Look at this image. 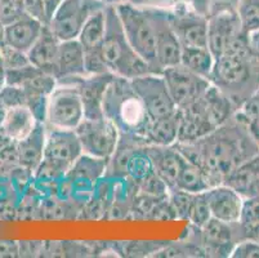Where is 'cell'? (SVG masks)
<instances>
[{
	"mask_svg": "<svg viewBox=\"0 0 259 258\" xmlns=\"http://www.w3.org/2000/svg\"><path fill=\"white\" fill-rule=\"evenodd\" d=\"M186 0H129V3L143 8H154V9H164V11H170L176 8L178 4L183 3Z\"/></svg>",
	"mask_w": 259,
	"mask_h": 258,
	"instance_id": "ab89813d",
	"label": "cell"
},
{
	"mask_svg": "<svg viewBox=\"0 0 259 258\" xmlns=\"http://www.w3.org/2000/svg\"><path fill=\"white\" fill-rule=\"evenodd\" d=\"M232 258H259V243L253 239H244L235 245Z\"/></svg>",
	"mask_w": 259,
	"mask_h": 258,
	"instance_id": "74e56055",
	"label": "cell"
},
{
	"mask_svg": "<svg viewBox=\"0 0 259 258\" xmlns=\"http://www.w3.org/2000/svg\"><path fill=\"white\" fill-rule=\"evenodd\" d=\"M115 7L131 46L147 62L151 72L157 74L155 61L156 9L137 7L129 2Z\"/></svg>",
	"mask_w": 259,
	"mask_h": 258,
	"instance_id": "5b68a950",
	"label": "cell"
},
{
	"mask_svg": "<svg viewBox=\"0 0 259 258\" xmlns=\"http://www.w3.org/2000/svg\"><path fill=\"white\" fill-rule=\"evenodd\" d=\"M176 189L191 194H200L208 191L210 189V183L205 172L199 165L186 160L177 179Z\"/></svg>",
	"mask_w": 259,
	"mask_h": 258,
	"instance_id": "83f0119b",
	"label": "cell"
},
{
	"mask_svg": "<svg viewBox=\"0 0 259 258\" xmlns=\"http://www.w3.org/2000/svg\"><path fill=\"white\" fill-rule=\"evenodd\" d=\"M202 98V97H201ZM194 102L180 111V129H178V141L181 143H191L217 129L209 120L202 99Z\"/></svg>",
	"mask_w": 259,
	"mask_h": 258,
	"instance_id": "ac0fdd59",
	"label": "cell"
},
{
	"mask_svg": "<svg viewBox=\"0 0 259 258\" xmlns=\"http://www.w3.org/2000/svg\"><path fill=\"white\" fill-rule=\"evenodd\" d=\"M246 32L242 30L236 9L223 11L208 18V48L215 60Z\"/></svg>",
	"mask_w": 259,
	"mask_h": 258,
	"instance_id": "4fadbf2b",
	"label": "cell"
},
{
	"mask_svg": "<svg viewBox=\"0 0 259 258\" xmlns=\"http://www.w3.org/2000/svg\"><path fill=\"white\" fill-rule=\"evenodd\" d=\"M240 221L245 226H253L259 224V200H245Z\"/></svg>",
	"mask_w": 259,
	"mask_h": 258,
	"instance_id": "f35d334b",
	"label": "cell"
},
{
	"mask_svg": "<svg viewBox=\"0 0 259 258\" xmlns=\"http://www.w3.org/2000/svg\"><path fill=\"white\" fill-rule=\"evenodd\" d=\"M169 23L182 47H208V18L187 2L169 11Z\"/></svg>",
	"mask_w": 259,
	"mask_h": 258,
	"instance_id": "7c38bea8",
	"label": "cell"
},
{
	"mask_svg": "<svg viewBox=\"0 0 259 258\" xmlns=\"http://www.w3.org/2000/svg\"><path fill=\"white\" fill-rule=\"evenodd\" d=\"M11 142H12L11 137L7 134L6 129L0 125V150H3V149L6 148L8 143H11Z\"/></svg>",
	"mask_w": 259,
	"mask_h": 258,
	"instance_id": "7dc6e473",
	"label": "cell"
},
{
	"mask_svg": "<svg viewBox=\"0 0 259 258\" xmlns=\"http://www.w3.org/2000/svg\"><path fill=\"white\" fill-rule=\"evenodd\" d=\"M237 3L239 0H209V17L220 12L236 9Z\"/></svg>",
	"mask_w": 259,
	"mask_h": 258,
	"instance_id": "60d3db41",
	"label": "cell"
},
{
	"mask_svg": "<svg viewBox=\"0 0 259 258\" xmlns=\"http://www.w3.org/2000/svg\"><path fill=\"white\" fill-rule=\"evenodd\" d=\"M115 75L112 72H103V74L85 75L79 78L76 84L83 102L84 118L98 119L105 117L103 99Z\"/></svg>",
	"mask_w": 259,
	"mask_h": 258,
	"instance_id": "9a60e30c",
	"label": "cell"
},
{
	"mask_svg": "<svg viewBox=\"0 0 259 258\" xmlns=\"http://www.w3.org/2000/svg\"><path fill=\"white\" fill-rule=\"evenodd\" d=\"M0 99L6 105V107L12 108L16 106L26 105V94L21 87L7 84L2 91H0Z\"/></svg>",
	"mask_w": 259,
	"mask_h": 258,
	"instance_id": "d590c367",
	"label": "cell"
},
{
	"mask_svg": "<svg viewBox=\"0 0 259 258\" xmlns=\"http://www.w3.org/2000/svg\"><path fill=\"white\" fill-rule=\"evenodd\" d=\"M22 6L26 16L39 21L43 25H48L49 17L44 0H22Z\"/></svg>",
	"mask_w": 259,
	"mask_h": 258,
	"instance_id": "8d00e7d4",
	"label": "cell"
},
{
	"mask_svg": "<svg viewBox=\"0 0 259 258\" xmlns=\"http://www.w3.org/2000/svg\"><path fill=\"white\" fill-rule=\"evenodd\" d=\"M43 27L44 25L39 21L29 16H23L16 22L6 26V31H4L6 44L27 53L40 36Z\"/></svg>",
	"mask_w": 259,
	"mask_h": 258,
	"instance_id": "7402d4cb",
	"label": "cell"
},
{
	"mask_svg": "<svg viewBox=\"0 0 259 258\" xmlns=\"http://www.w3.org/2000/svg\"><path fill=\"white\" fill-rule=\"evenodd\" d=\"M214 63L215 57L208 47H183L180 65L187 70L205 79H210Z\"/></svg>",
	"mask_w": 259,
	"mask_h": 258,
	"instance_id": "4316f807",
	"label": "cell"
},
{
	"mask_svg": "<svg viewBox=\"0 0 259 258\" xmlns=\"http://www.w3.org/2000/svg\"><path fill=\"white\" fill-rule=\"evenodd\" d=\"M79 78L57 80L47 103V128L75 131L83 122L84 107L76 84Z\"/></svg>",
	"mask_w": 259,
	"mask_h": 258,
	"instance_id": "8992f818",
	"label": "cell"
},
{
	"mask_svg": "<svg viewBox=\"0 0 259 258\" xmlns=\"http://www.w3.org/2000/svg\"><path fill=\"white\" fill-rule=\"evenodd\" d=\"M195 195L196 194L187 193V191L180 190V189L169 190L168 199L176 218L187 219L188 221V216H190L191 207H192V203H194Z\"/></svg>",
	"mask_w": 259,
	"mask_h": 258,
	"instance_id": "1f68e13d",
	"label": "cell"
},
{
	"mask_svg": "<svg viewBox=\"0 0 259 258\" xmlns=\"http://www.w3.org/2000/svg\"><path fill=\"white\" fill-rule=\"evenodd\" d=\"M236 12L246 34L259 30V0H239Z\"/></svg>",
	"mask_w": 259,
	"mask_h": 258,
	"instance_id": "4dcf8cb0",
	"label": "cell"
},
{
	"mask_svg": "<svg viewBox=\"0 0 259 258\" xmlns=\"http://www.w3.org/2000/svg\"><path fill=\"white\" fill-rule=\"evenodd\" d=\"M161 75L177 108H185L199 101L211 84L209 79L195 74L182 65L165 68Z\"/></svg>",
	"mask_w": 259,
	"mask_h": 258,
	"instance_id": "30bf717a",
	"label": "cell"
},
{
	"mask_svg": "<svg viewBox=\"0 0 259 258\" xmlns=\"http://www.w3.org/2000/svg\"><path fill=\"white\" fill-rule=\"evenodd\" d=\"M81 154L83 149L76 132L47 128L43 163L66 176Z\"/></svg>",
	"mask_w": 259,
	"mask_h": 258,
	"instance_id": "9c48e42d",
	"label": "cell"
},
{
	"mask_svg": "<svg viewBox=\"0 0 259 258\" xmlns=\"http://www.w3.org/2000/svg\"><path fill=\"white\" fill-rule=\"evenodd\" d=\"M7 113H8V108L6 107V105H4V103L2 102V99H0V125L3 124Z\"/></svg>",
	"mask_w": 259,
	"mask_h": 258,
	"instance_id": "c3c4849f",
	"label": "cell"
},
{
	"mask_svg": "<svg viewBox=\"0 0 259 258\" xmlns=\"http://www.w3.org/2000/svg\"><path fill=\"white\" fill-rule=\"evenodd\" d=\"M248 46L253 56L259 61V30L248 34Z\"/></svg>",
	"mask_w": 259,
	"mask_h": 258,
	"instance_id": "7bdbcfd3",
	"label": "cell"
},
{
	"mask_svg": "<svg viewBox=\"0 0 259 258\" xmlns=\"http://www.w3.org/2000/svg\"><path fill=\"white\" fill-rule=\"evenodd\" d=\"M106 6L91 14V17L84 23L77 40L83 46L84 52L100 49L106 34Z\"/></svg>",
	"mask_w": 259,
	"mask_h": 258,
	"instance_id": "484cf974",
	"label": "cell"
},
{
	"mask_svg": "<svg viewBox=\"0 0 259 258\" xmlns=\"http://www.w3.org/2000/svg\"><path fill=\"white\" fill-rule=\"evenodd\" d=\"M4 31H6V26L0 22V49L3 48L6 44V38H4Z\"/></svg>",
	"mask_w": 259,
	"mask_h": 258,
	"instance_id": "681fc988",
	"label": "cell"
},
{
	"mask_svg": "<svg viewBox=\"0 0 259 258\" xmlns=\"http://www.w3.org/2000/svg\"><path fill=\"white\" fill-rule=\"evenodd\" d=\"M129 0H103L105 6H119L122 3H128Z\"/></svg>",
	"mask_w": 259,
	"mask_h": 258,
	"instance_id": "f907efd6",
	"label": "cell"
},
{
	"mask_svg": "<svg viewBox=\"0 0 259 258\" xmlns=\"http://www.w3.org/2000/svg\"><path fill=\"white\" fill-rule=\"evenodd\" d=\"M61 40L52 32L48 25H44L43 31L37 38L34 46L27 52V57L31 65L56 78L57 57Z\"/></svg>",
	"mask_w": 259,
	"mask_h": 258,
	"instance_id": "d6986e66",
	"label": "cell"
},
{
	"mask_svg": "<svg viewBox=\"0 0 259 258\" xmlns=\"http://www.w3.org/2000/svg\"><path fill=\"white\" fill-rule=\"evenodd\" d=\"M46 141L47 125L44 123H37L35 129L29 136L17 142L18 160L21 167L34 173L44 159Z\"/></svg>",
	"mask_w": 259,
	"mask_h": 258,
	"instance_id": "44dd1931",
	"label": "cell"
},
{
	"mask_svg": "<svg viewBox=\"0 0 259 258\" xmlns=\"http://www.w3.org/2000/svg\"><path fill=\"white\" fill-rule=\"evenodd\" d=\"M154 173L152 163L145 151V146L134 150L125 167V177L131 178L134 183H140Z\"/></svg>",
	"mask_w": 259,
	"mask_h": 258,
	"instance_id": "f546056e",
	"label": "cell"
},
{
	"mask_svg": "<svg viewBox=\"0 0 259 258\" xmlns=\"http://www.w3.org/2000/svg\"><path fill=\"white\" fill-rule=\"evenodd\" d=\"M103 7L105 4L97 0H62L48 26L61 42L77 39L91 14Z\"/></svg>",
	"mask_w": 259,
	"mask_h": 258,
	"instance_id": "ba28073f",
	"label": "cell"
},
{
	"mask_svg": "<svg viewBox=\"0 0 259 258\" xmlns=\"http://www.w3.org/2000/svg\"><path fill=\"white\" fill-rule=\"evenodd\" d=\"M75 132L81 143L83 154L101 159L110 160L120 138L116 125L106 117L98 119L84 118Z\"/></svg>",
	"mask_w": 259,
	"mask_h": 258,
	"instance_id": "52a82bcc",
	"label": "cell"
},
{
	"mask_svg": "<svg viewBox=\"0 0 259 258\" xmlns=\"http://www.w3.org/2000/svg\"><path fill=\"white\" fill-rule=\"evenodd\" d=\"M209 80L237 108L258 91L259 61L249 49L248 34H242L225 54L217 58Z\"/></svg>",
	"mask_w": 259,
	"mask_h": 258,
	"instance_id": "7a4b0ae2",
	"label": "cell"
},
{
	"mask_svg": "<svg viewBox=\"0 0 259 258\" xmlns=\"http://www.w3.org/2000/svg\"><path fill=\"white\" fill-rule=\"evenodd\" d=\"M174 146L186 160L205 172L210 189L225 183L232 170L259 153L255 139L235 115L208 136L191 143L176 142Z\"/></svg>",
	"mask_w": 259,
	"mask_h": 258,
	"instance_id": "6da1fadb",
	"label": "cell"
},
{
	"mask_svg": "<svg viewBox=\"0 0 259 258\" xmlns=\"http://www.w3.org/2000/svg\"><path fill=\"white\" fill-rule=\"evenodd\" d=\"M26 16L22 0H0V22L4 26L16 22Z\"/></svg>",
	"mask_w": 259,
	"mask_h": 258,
	"instance_id": "836d02e7",
	"label": "cell"
},
{
	"mask_svg": "<svg viewBox=\"0 0 259 258\" xmlns=\"http://www.w3.org/2000/svg\"><path fill=\"white\" fill-rule=\"evenodd\" d=\"M145 151L152 163L154 172L165 182L169 190L176 189L177 179L186 159L174 145H146Z\"/></svg>",
	"mask_w": 259,
	"mask_h": 258,
	"instance_id": "e0dca14e",
	"label": "cell"
},
{
	"mask_svg": "<svg viewBox=\"0 0 259 258\" xmlns=\"http://www.w3.org/2000/svg\"><path fill=\"white\" fill-rule=\"evenodd\" d=\"M0 56L3 58V62L6 65L7 70H15V68L23 67L26 65H30L29 57L26 52L16 49L11 46L4 44V47L0 49Z\"/></svg>",
	"mask_w": 259,
	"mask_h": 258,
	"instance_id": "e575fe53",
	"label": "cell"
},
{
	"mask_svg": "<svg viewBox=\"0 0 259 258\" xmlns=\"http://www.w3.org/2000/svg\"><path fill=\"white\" fill-rule=\"evenodd\" d=\"M182 44L180 43L169 23V11L156 9V61L157 74L168 67L180 65L182 56Z\"/></svg>",
	"mask_w": 259,
	"mask_h": 258,
	"instance_id": "5bb4252c",
	"label": "cell"
},
{
	"mask_svg": "<svg viewBox=\"0 0 259 258\" xmlns=\"http://www.w3.org/2000/svg\"><path fill=\"white\" fill-rule=\"evenodd\" d=\"M201 99L204 107H205L206 115L214 128L221 127L226 122H228L237 110L235 103L213 84H210Z\"/></svg>",
	"mask_w": 259,
	"mask_h": 258,
	"instance_id": "603a6c76",
	"label": "cell"
},
{
	"mask_svg": "<svg viewBox=\"0 0 259 258\" xmlns=\"http://www.w3.org/2000/svg\"><path fill=\"white\" fill-rule=\"evenodd\" d=\"M7 85V68L3 62V58L0 56V91Z\"/></svg>",
	"mask_w": 259,
	"mask_h": 258,
	"instance_id": "bcb514c9",
	"label": "cell"
},
{
	"mask_svg": "<svg viewBox=\"0 0 259 258\" xmlns=\"http://www.w3.org/2000/svg\"><path fill=\"white\" fill-rule=\"evenodd\" d=\"M106 34L101 44V54L108 71L129 80L151 72L147 62L131 46L120 22L116 7L106 6Z\"/></svg>",
	"mask_w": 259,
	"mask_h": 258,
	"instance_id": "277c9868",
	"label": "cell"
},
{
	"mask_svg": "<svg viewBox=\"0 0 259 258\" xmlns=\"http://www.w3.org/2000/svg\"><path fill=\"white\" fill-rule=\"evenodd\" d=\"M178 129H180V111L165 118L151 120L146 132L147 145L170 146L178 141Z\"/></svg>",
	"mask_w": 259,
	"mask_h": 258,
	"instance_id": "d4e9b609",
	"label": "cell"
},
{
	"mask_svg": "<svg viewBox=\"0 0 259 258\" xmlns=\"http://www.w3.org/2000/svg\"><path fill=\"white\" fill-rule=\"evenodd\" d=\"M85 52L77 39L63 40L60 43L57 57L56 79H71L85 77Z\"/></svg>",
	"mask_w": 259,
	"mask_h": 258,
	"instance_id": "ffe728a7",
	"label": "cell"
},
{
	"mask_svg": "<svg viewBox=\"0 0 259 258\" xmlns=\"http://www.w3.org/2000/svg\"><path fill=\"white\" fill-rule=\"evenodd\" d=\"M211 212L209 208L208 200H206L205 193H200L195 195L194 203L191 207L188 222L195 227H202L209 219L211 218Z\"/></svg>",
	"mask_w": 259,
	"mask_h": 258,
	"instance_id": "d6a6232c",
	"label": "cell"
},
{
	"mask_svg": "<svg viewBox=\"0 0 259 258\" xmlns=\"http://www.w3.org/2000/svg\"><path fill=\"white\" fill-rule=\"evenodd\" d=\"M186 2L197 13L205 16L206 18L209 17V0H186Z\"/></svg>",
	"mask_w": 259,
	"mask_h": 258,
	"instance_id": "b9f144b4",
	"label": "cell"
},
{
	"mask_svg": "<svg viewBox=\"0 0 259 258\" xmlns=\"http://www.w3.org/2000/svg\"><path fill=\"white\" fill-rule=\"evenodd\" d=\"M37 119L29 106H16L9 108L2 127L6 129L7 134L12 141H21L26 138L37 125Z\"/></svg>",
	"mask_w": 259,
	"mask_h": 258,
	"instance_id": "cb8c5ba5",
	"label": "cell"
},
{
	"mask_svg": "<svg viewBox=\"0 0 259 258\" xmlns=\"http://www.w3.org/2000/svg\"><path fill=\"white\" fill-rule=\"evenodd\" d=\"M246 238L253 239L259 243V224L253 226H246Z\"/></svg>",
	"mask_w": 259,
	"mask_h": 258,
	"instance_id": "f6af8a7d",
	"label": "cell"
},
{
	"mask_svg": "<svg viewBox=\"0 0 259 258\" xmlns=\"http://www.w3.org/2000/svg\"><path fill=\"white\" fill-rule=\"evenodd\" d=\"M103 115L116 125L120 134L146 139V132L151 120L142 99L133 88L132 80L115 75L103 99Z\"/></svg>",
	"mask_w": 259,
	"mask_h": 258,
	"instance_id": "3957f363",
	"label": "cell"
},
{
	"mask_svg": "<svg viewBox=\"0 0 259 258\" xmlns=\"http://www.w3.org/2000/svg\"><path fill=\"white\" fill-rule=\"evenodd\" d=\"M44 3H46L47 12H48V17H49V20H51V17L53 16V13L56 12V9H57L58 6L62 3V0H44Z\"/></svg>",
	"mask_w": 259,
	"mask_h": 258,
	"instance_id": "ee69618b",
	"label": "cell"
},
{
	"mask_svg": "<svg viewBox=\"0 0 259 258\" xmlns=\"http://www.w3.org/2000/svg\"><path fill=\"white\" fill-rule=\"evenodd\" d=\"M132 84L142 99L150 120L165 118L177 111L176 103L171 99L165 79L161 74L148 72L132 80Z\"/></svg>",
	"mask_w": 259,
	"mask_h": 258,
	"instance_id": "8fae6325",
	"label": "cell"
},
{
	"mask_svg": "<svg viewBox=\"0 0 259 258\" xmlns=\"http://www.w3.org/2000/svg\"><path fill=\"white\" fill-rule=\"evenodd\" d=\"M211 216L225 222H237L241 219L245 200L235 189L222 183L205 191Z\"/></svg>",
	"mask_w": 259,
	"mask_h": 258,
	"instance_id": "2e32d148",
	"label": "cell"
},
{
	"mask_svg": "<svg viewBox=\"0 0 259 258\" xmlns=\"http://www.w3.org/2000/svg\"><path fill=\"white\" fill-rule=\"evenodd\" d=\"M235 118L245 125L259 146V89L237 108Z\"/></svg>",
	"mask_w": 259,
	"mask_h": 258,
	"instance_id": "f1b7e54d",
	"label": "cell"
}]
</instances>
